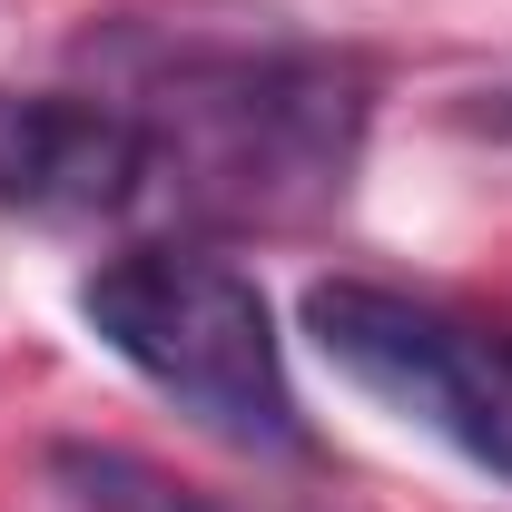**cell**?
<instances>
[{"label": "cell", "instance_id": "cell-4", "mask_svg": "<svg viewBox=\"0 0 512 512\" xmlns=\"http://www.w3.org/2000/svg\"><path fill=\"white\" fill-rule=\"evenodd\" d=\"M138 197H158V148L138 109L79 89H0V207L79 227L128 217Z\"/></svg>", "mask_w": 512, "mask_h": 512}, {"label": "cell", "instance_id": "cell-3", "mask_svg": "<svg viewBox=\"0 0 512 512\" xmlns=\"http://www.w3.org/2000/svg\"><path fill=\"white\" fill-rule=\"evenodd\" d=\"M306 335L355 394H375L394 424L453 444L473 473L512 483V345L483 325L444 316L375 276H325L306 286Z\"/></svg>", "mask_w": 512, "mask_h": 512}, {"label": "cell", "instance_id": "cell-2", "mask_svg": "<svg viewBox=\"0 0 512 512\" xmlns=\"http://www.w3.org/2000/svg\"><path fill=\"white\" fill-rule=\"evenodd\" d=\"M79 316L197 434H217L237 453H306L286 345H276V316H266L247 266H227L207 247H128L79 286Z\"/></svg>", "mask_w": 512, "mask_h": 512}, {"label": "cell", "instance_id": "cell-1", "mask_svg": "<svg viewBox=\"0 0 512 512\" xmlns=\"http://www.w3.org/2000/svg\"><path fill=\"white\" fill-rule=\"evenodd\" d=\"M158 197L227 227H296L345 197L365 79L325 50H178L138 99Z\"/></svg>", "mask_w": 512, "mask_h": 512}, {"label": "cell", "instance_id": "cell-5", "mask_svg": "<svg viewBox=\"0 0 512 512\" xmlns=\"http://www.w3.org/2000/svg\"><path fill=\"white\" fill-rule=\"evenodd\" d=\"M50 483L69 493V512H276V503H227L207 483H178L168 463L119 453V444H60Z\"/></svg>", "mask_w": 512, "mask_h": 512}]
</instances>
